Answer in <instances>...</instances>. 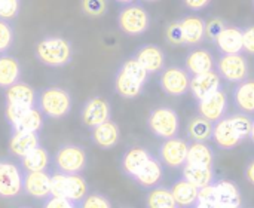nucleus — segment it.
Instances as JSON below:
<instances>
[{
  "label": "nucleus",
  "mask_w": 254,
  "mask_h": 208,
  "mask_svg": "<svg viewBox=\"0 0 254 208\" xmlns=\"http://www.w3.org/2000/svg\"><path fill=\"white\" fill-rule=\"evenodd\" d=\"M55 167L64 174H80L86 168V152L77 144H63L55 153Z\"/></svg>",
  "instance_id": "0eeeda50"
},
{
  "label": "nucleus",
  "mask_w": 254,
  "mask_h": 208,
  "mask_svg": "<svg viewBox=\"0 0 254 208\" xmlns=\"http://www.w3.org/2000/svg\"><path fill=\"white\" fill-rule=\"evenodd\" d=\"M253 6H254V0H253Z\"/></svg>",
  "instance_id": "3c124183"
},
{
  "label": "nucleus",
  "mask_w": 254,
  "mask_h": 208,
  "mask_svg": "<svg viewBox=\"0 0 254 208\" xmlns=\"http://www.w3.org/2000/svg\"><path fill=\"white\" fill-rule=\"evenodd\" d=\"M162 174H164V171H162V162L159 159H156V158L152 156L132 180L137 182L143 188L152 189L156 185H159V182L162 179Z\"/></svg>",
  "instance_id": "c85d7f7f"
},
{
  "label": "nucleus",
  "mask_w": 254,
  "mask_h": 208,
  "mask_svg": "<svg viewBox=\"0 0 254 208\" xmlns=\"http://www.w3.org/2000/svg\"><path fill=\"white\" fill-rule=\"evenodd\" d=\"M188 150H189V143L185 139H180L177 136L167 139L159 146L158 150L159 161L170 168H180L186 164Z\"/></svg>",
  "instance_id": "9b49d317"
},
{
  "label": "nucleus",
  "mask_w": 254,
  "mask_h": 208,
  "mask_svg": "<svg viewBox=\"0 0 254 208\" xmlns=\"http://www.w3.org/2000/svg\"><path fill=\"white\" fill-rule=\"evenodd\" d=\"M250 140H252V143L254 144V119H253V124H252V131H250V137H249Z\"/></svg>",
  "instance_id": "de8ad7c7"
},
{
  "label": "nucleus",
  "mask_w": 254,
  "mask_h": 208,
  "mask_svg": "<svg viewBox=\"0 0 254 208\" xmlns=\"http://www.w3.org/2000/svg\"><path fill=\"white\" fill-rule=\"evenodd\" d=\"M80 207L85 208H109L112 207L110 201L101 195V194H92V195H86L85 200L80 203Z\"/></svg>",
  "instance_id": "a19ab883"
},
{
  "label": "nucleus",
  "mask_w": 254,
  "mask_h": 208,
  "mask_svg": "<svg viewBox=\"0 0 254 208\" xmlns=\"http://www.w3.org/2000/svg\"><path fill=\"white\" fill-rule=\"evenodd\" d=\"M21 1L19 0H0V18L13 19L19 12Z\"/></svg>",
  "instance_id": "ea45409f"
},
{
  "label": "nucleus",
  "mask_w": 254,
  "mask_h": 208,
  "mask_svg": "<svg viewBox=\"0 0 254 208\" xmlns=\"http://www.w3.org/2000/svg\"><path fill=\"white\" fill-rule=\"evenodd\" d=\"M21 79V64L13 55L1 54L0 55V88L6 89L10 85L19 82Z\"/></svg>",
  "instance_id": "cd10ccee"
},
{
  "label": "nucleus",
  "mask_w": 254,
  "mask_h": 208,
  "mask_svg": "<svg viewBox=\"0 0 254 208\" xmlns=\"http://www.w3.org/2000/svg\"><path fill=\"white\" fill-rule=\"evenodd\" d=\"M91 139L92 141L101 147V149H112L115 147L118 143H119V139H121V131H119V127L113 122V121H106L103 124H100L98 127L92 128L91 130Z\"/></svg>",
  "instance_id": "5701e85b"
},
{
  "label": "nucleus",
  "mask_w": 254,
  "mask_h": 208,
  "mask_svg": "<svg viewBox=\"0 0 254 208\" xmlns=\"http://www.w3.org/2000/svg\"><path fill=\"white\" fill-rule=\"evenodd\" d=\"M116 3H121V4H128V3H132L134 0H115Z\"/></svg>",
  "instance_id": "09e8293b"
},
{
  "label": "nucleus",
  "mask_w": 254,
  "mask_h": 208,
  "mask_svg": "<svg viewBox=\"0 0 254 208\" xmlns=\"http://www.w3.org/2000/svg\"><path fill=\"white\" fill-rule=\"evenodd\" d=\"M4 101L6 104L33 107L37 103V92L28 83L16 82L4 89Z\"/></svg>",
  "instance_id": "aec40b11"
},
{
  "label": "nucleus",
  "mask_w": 254,
  "mask_h": 208,
  "mask_svg": "<svg viewBox=\"0 0 254 208\" xmlns=\"http://www.w3.org/2000/svg\"><path fill=\"white\" fill-rule=\"evenodd\" d=\"M88 195V183L79 174H67V198L77 207Z\"/></svg>",
  "instance_id": "f704fd0d"
},
{
  "label": "nucleus",
  "mask_w": 254,
  "mask_h": 208,
  "mask_svg": "<svg viewBox=\"0 0 254 208\" xmlns=\"http://www.w3.org/2000/svg\"><path fill=\"white\" fill-rule=\"evenodd\" d=\"M244 176H246V180L253 185L254 186V158L249 161V164L246 165V170H244Z\"/></svg>",
  "instance_id": "49530a36"
},
{
  "label": "nucleus",
  "mask_w": 254,
  "mask_h": 208,
  "mask_svg": "<svg viewBox=\"0 0 254 208\" xmlns=\"http://www.w3.org/2000/svg\"><path fill=\"white\" fill-rule=\"evenodd\" d=\"M36 106L40 109L43 116L49 119H63L71 112L73 100L67 89L60 86H48L37 92Z\"/></svg>",
  "instance_id": "20e7f679"
},
{
  "label": "nucleus",
  "mask_w": 254,
  "mask_h": 208,
  "mask_svg": "<svg viewBox=\"0 0 254 208\" xmlns=\"http://www.w3.org/2000/svg\"><path fill=\"white\" fill-rule=\"evenodd\" d=\"M22 192L36 200H46L51 197V174L45 171L24 173Z\"/></svg>",
  "instance_id": "2eb2a0df"
},
{
  "label": "nucleus",
  "mask_w": 254,
  "mask_h": 208,
  "mask_svg": "<svg viewBox=\"0 0 254 208\" xmlns=\"http://www.w3.org/2000/svg\"><path fill=\"white\" fill-rule=\"evenodd\" d=\"M34 57L46 67H65L73 61V46L61 36H46L36 43Z\"/></svg>",
  "instance_id": "f257e3e1"
},
{
  "label": "nucleus",
  "mask_w": 254,
  "mask_h": 208,
  "mask_svg": "<svg viewBox=\"0 0 254 208\" xmlns=\"http://www.w3.org/2000/svg\"><path fill=\"white\" fill-rule=\"evenodd\" d=\"M186 164L195 167H208L213 168L214 165V150L207 141H193L189 144Z\"/></svg>",
  "instance_id": "bb28decb"
},
{
  "label": "nucleus",
  "mask_w": 254,
  "mask_h": 208,
  "mask_svg": "<svg viewBox=\"0 0 254 208\" xmlns=\"http://www.w3.org/2000/svg\"><path fill=\"white\" fill-rule=\"evenodd\" d=\"M40 146L39 133H22V131H12L9 139V152L16 156L22 158L36 147Z\"/></svg>",
  "instance_id": "412c9836"
},
{
  "label": "nucleus",
  "mask_w": 254,
  "mask_h": 208,
  "mask_svg": "<svg viewBox=\"0 0 254 208\" xmlns=\"http://www.w3.org/2000/svg\"><path fill=\"white\" fill-rule=\"evenodd\" d=\"M207 22L196 15H186L170 24L167 28V40L173 45L196 46L207 36Z\"/></svg>",
  "instance_id": "7ed1b4c3"
},
{
  "label": "nucleus",
  "mask_w": 254,
  "mask_h": 208,
  "mask_svg": "<svg viewBox=\"0 0 254 208\" xmlns=\"http://www.w3.org/2000/svg\"><path fill=\"white\" fill-rule=\"evenodd\" d=\"M13 43V27L7 19L0 18V55L6 54Z\"/></svg>",
  "instance_id": "4c0bfd02"
},
{
  "label": "nucleus",
  "mask_w": 254,
  "mask_h": 208,
  "mask_svg": "<svg viewBox=\"0 0 254 208\" xmlns=\"http://www.w3.org/2000/svg\"><path fill=\"white\" fill-rule=\"evenodd\" d=\"M213 140L223 150H231L244 141L229 115H225L213 124Z\"/></svg>",
  "instance_id": "4468645a"
},
{
  "label": "nucleus",
  "mask_w": 254,
  "mask_h": 208,
  "mask_svg": "<svg viewBox=\"0 0 254 208\" xmlns=\"http://www.w3.org/2000/svg\"><path fill=\"white\" fill-rule=\"evenodd\" d=\"M24 171L10 159H0V198L10 200L22 192Z\"/></svg>",
  "instance_id": "1a4fd4ad"
},
{
  "label": "nucleus",
  "mask_w": 254,
  "mask_h": 208,
  "mask_svg": "<svg viewBox=\"0 0 254 208\" xmlns=\"http://www.w3.org/2000/svg\"><path fill=\"white\" fill-rule=\"evenodd\" d=\"M147 70L132 57L127 60L115 76V91L122 98H137L147 82Z\"/></svg>",
  "instance_id": "f03ea898"
},
{
  "label": "nucleus",
  "mask_w": 254,
  "mask_h": 208,
  "mask_svg": "<svg viewBox=\"0 0 254 208\" xmlns=\"http://www.w3.org/2000/svg\"><path fill=\"white\" fill-rule=\"evenodd\" d=\"M147 127L152 134L161 140H167L179 136L180 131V118L177 112L171 107H156L150 110L147 118Z\"/></svg>",
  "instance_id": "39448f33"
},
{
  "label": "nucleus",
  "mask_w": 254,
  "mask_h": 208,
  "mask_svg": "<svg viewBox=\"0 0 254 208\" xmlns=\"http://www.w3.org/2000/svg\"><path fill=\"white\" fill-rule=\"evenodd\" d=\"M196 109L199 116L214 124L228 113V94L220 88L208 97L196 101Z\"/></svg>",
  "instance_id": "ddd939ff"
},
{
  "label": "nucleus",
  "mask_w": 254,
  "mask_h": 208,
  "mask_svg": "<svg viewBox=\"0 0 254 208\" xmlns=\"http://www.w3.org/2000/svg\"><path fill=\"white\" fill-rule=\"evenodd\" d=\"M45 207L49 208H71V207H77L73 201H70L68 198L65 197H54L51 195L46 203H45Z\"/></svg>",
  "instance_id": "37998d69"
},
{
  "label": "nucleus",
  "mask_w": 254,
  "mask_h": 208,
  "mask_svg": "<svg viewBox=\"0 0 254 208\" xmlns=\"http://www.w3.org/2000/svg\"><path fill=\"white\" fill-rule=\"evenodd\" d=\"M51 195L67 198V174L61 171L51 174Z\"/></svg>",
  "instance_id": "58836bf2"
},
{
  "label": "nucleus",
  "mask_w": 254,
  "mask_h": 208,
  "mask_svg": "<svg viewBox=\"0 0 254 208\" xmlns=\"http://www.w3.org/2000/svg\"><path fill=\"white\" fill-rule=\"evenodd\" d=\"M49 153L42 146L36 147L25 156L19 158V167L24 173L27 171H45L49 167Z\"/></svg>",
  "instance_id": "c756f323"
},
{
  "label": "nucleus",
  "mask_w": 254,
  "mask_h": 208,
  "mask_svg": "<svg viewBox=\"0 0 254 208\" xmlns=\"http://www.w3.org/2000/svg\"><path fill=\"white\" fill-rule=\"evenodd\" d=\"M183 3H185V6L189 7L190 10L199 12V10L205 9V7L211 3V0H183Z\"/></svg>",
  "instance_id": "a18cd8bd"
},
{
  "label": "nucleus",
  "mask_w": 254,
  "mask_h": 208,
  "mask_svg": "<svg viewBox=\"0 0 254 208\" xmlns=\"http://www.w3.org/2000/svg\"><path fill=\"white\" fill-rule=\"evenodd\" d=\"M190 74L179 66L164 67L159 76L161 89L170 97H182L189 92Z\"/></svg>",
  "instance_id": "9d476101"
},
{
  "label": "nucleus",
  "mask_w": 254,
  "mask_h": 208,
  "mask_svg": "<svg viewBox=\"0 0 254 208\" xmlns=\"http://www.w3.org/2000/svg\"><path fill=\"white\" fill-rule=\"evenodd\" d=\"M243 45H244V52L254 55V25L243 28Z\"/></svg>",
  "instance_id": "79ce46f5"
},
{
  "label": "nucleus",
  "mask_w": 254,
  "mask_h": 208,
  "mask_svg": "<svg viewBox=\"0 0 254 208\" xmlns=\"http://www.w3.org/2000/svg\"><path fill=\"white\" fill-rule=\"evenodd\" d=\"M235 107L246 115H254V79H246L237 83L234 89Z\"/></svg>",
  "instance_id": "b1692460"
},
{
  "label": "nucleus",
  "mask_w": 254,
  "mask_h": 208,
  "mask_svg": "<svg viewBox=\"0 0 254 208\" xmlns=\"http://www.w3.org/2000/svg\"><path fill=\"white\" fill-rule=\"evenodd\" d=\"M216 191H217V200L220 208H237L243 206L241 201V192L238 186L234 182L229 180H216Z\"/></svg>",
  "instance_id": "a878e982"
},
{
  "label": "nucleus",
  "mask_w": 254,
  "mask_h": 208,
  "mask_svg": "<svg viewBox=\"0 0 254 208\" xmlns=\"http://www.w3.org/2000/svg\"><path fill=\"white\" fill-rule=\"evenodd\" d=\"M150 158H152V153L144 147L135 146V147L128 149L122 158V162H121L124 174L134 179Z\"/></svg>",
  "instance_id": "4be33fe9"
},
{
  "label": "nucleus",
  "mask_w": 254,
  "mask_h": 208,
  "mask_svg": "<svg viewBox=\"0 0 254 208\" xmlns=\"http://www.w3.org/2000/svg\"><path fill=\"white\" fill-rule=\"evenodd\" d=\"M134 58L147 70L149 74L159 73L165 67V52L158 45H144L138 48Z\"/></svg>",
  "instance_id": "a211bd4d"
},
{
  "label": "nucleus",
  "mask_w": 254,
  "mask_h": 208,
  "mask_svg": "<svg viewBox=\"0 0 254 208\" xmlns=\"http://www.w3.org/2000/svg\"><path fill=\"white\" fill-rule=\"evenodd\" d=\"M226 24L222 21V19H219V18H216V19H213V21H210L208 24H207V34L211 37V39H214L217 34H219V31L225 27Z\"/></svg>",
  "instance_id": "c03bdc74"
},
{
  "label": "nucleus",
  "mask_w": 254,
  "mask_h": 208,
  "mask_svg": "<svg viewBox=\"0 0 254 208\" xmlns=\"http://www.w3.org/2000/svg\"><path fill=\"white\" fill-rule=\"evenodd\" d=\"M220 74L217 71H207L201 74H193L190 76V83H189V91L195 101H199L210 94L216 92L217 89L222 88V80Z\"/></svg>",
  "instance_id": "dca6fc26"
},
{
  "label": "nucleus",
  "mask_w": 254,
  "mask_h": 208,
  "mask_svg": "<svg viewBox=\"0 0 254 208\" xmlns=\"http://www.w3.org/2000/svg\"><path fill=\"white\" fill-rule=\"evenodd\" d=\"M170 189H171V194L177 207H195L198 192H199L198 186H195L193 183L182 177L180 180L174 182V185Z\"/></svg>",
  "instance_id": "393cba45"
},
{
  "label": "nucleus",
  "mask_w": 254,
  "mask_h": 208,
  "mask_svg": "<svg viewBox=\"0 0 254 208\" xmlns=\"http://www.w3.org/2000/svg\"><path fill=\"white\" fill-rule=\"evenodd\" d=\"M43 127V113L37 106L28 109L25 115L10 127V131H22V133H39Z\"/></svg>",
  "instance_id": "2f4dec72"
},
{
  "label": "nucleus",
  "mask_w": 254,
  "mask_h": 208,
  "mask_svg": "<svg viewBox=\"0 0 254 208\" xmlns=\"http://www.w3.org/2000/svg\"><path fill=\"white\" fill-rule=\"evenodd\" d=\"M220 54H243V28L235 25H225L213 39Z\"/></svg>",
  "instance_id": "f3484780"
},
{
  "label": "nucleus",
  "mask_w": 254,
  "mask_h": 208,
  "mask_svg": "<svg viewBox=\"0 0 254 208\" xmlns=\"http://www.w3.org/2000/svg\"><path fill=\"white\" fill-rule=\"evenodd\" d=\"M182 168H183V171H182L183 179L189 180L190 183H193L198 188H204V186H207V185H210V183H213L216 180L213 168L195 167V165H190V164H185Z\"/></svg>",
  "instance_id": "7c9ffc66"
},
{
  "label": "nucleus",
  "mask_w": 254,
  "mask_h": 208,
  "mask_svg": "<svg viewBox=\"0 0 254 208\" xmlns=\"http://www.w3.org/2000/svg\"><path fill=\"white\" fill-rule=\"evenodd\" d=\"M146 1H158V0H146Z\"/></svg>",
  "instance_id": "8fccbe9b"
},
{
  "label": "nucleus",
  "mask_w": 254,
  "mask_h": 208,
  "mask_svg": "<svg viewBox=\"0 0 254 208\" xmlns=\"http://www.w3.org/2000/svg\"><path fill=\"white\" fill-rule=\"evenodd\" d=\"M80 7L85 15L92 18L103 16L107 12L106 0H80Z\"/></svg>",
  "instance_id": "e433bc0d"
},
{
  "label": "nucleus",
  "mask_w": 254,
  "mask_h": 208,
  "mask_svg": "<svg viewBox=\"0 0 254 208\" xmlns=\"http://www.w3.org/2000/svg\"><path fill=\"white\" fill-rule=\"evenodd\" d=\"M214 67H216L214 57L211 55L210 51H207L204 48H195V49L189 51V54L186 55L185 69L188 70V73L190 76L213 71Z\"/></svg>",
  "instance_id": "6ab92c4d"
},
{
  "label": "nucleus",
  "mask_w": 254,
  "mask_h": 208,
  "mask_svg": "<svg viewBox=\"0 0 254 208\" xmlns=\"http://www.w3.org/2000/svg\"><path fill=\"white\" fill-rule=\"evenodd\" d=\"M110 115H112L110 103L106 98L95 95V97L88 98L86 103L83 104L82 112H80V119L86 128L92 130L98 127L100 124L109 121Z\"/></svg>",
  "instance_id": "f8f14e48"
},
{
  "label": "nucleus",
  "mask_w": 254,
  "mask_h": 208,
  "mask_svg": "<svg viewBox=\"0 0 254 208\" xmlns=\"http://www.w3.org/2000/svg\"><path fill=\"white\" fill-rule=\"evenodd\" d=\"M147 207L152 208H176L177 204L173 198L171 189L165 186H155L147 194Z\"/></svg>",
  "instance_id": "72a5a7b5"
},
{
  "label": "nucleus",
  "mask_w": 254,
  "mask_h": 208,
  "mask_svg": "<svg viewBox=\"0 0 254 208\" xmlns=\"http://www.w3.org/2000/svg\"><path fill=\"white\" fill-rule=\"evenodd\" d=\"M118 25L127 36H141L150 27V15L141 4L128 3L118 13Z\"/></svg>",
  "instance_id": "423d86ee"
},
{
  "label": "nucleus",
  "mask_w": 254,
  "mask_h": 208,
  "mask_svg": "<svg viewBox=\"0 0 254 208\" xmlns=\"http://www.w3.org/2000/svg\"><path fill=\"white\" fill-rule=\"evenodd\" d=\"M188 136L193 141H208L213 139V122L202 116L193 118L188 125Z\"/></svg>",
  "instance_id": "473e14b6"
},
{
  "label": "nucleus",
  "mask_w": 254,
  "mask_h": 208,
  "mask_svg": "<svg viewBox=\"0 0 254 208\" xmlns=\"http://www.w3.org/2000/svg\"><path fill=\"white\" fill-rule=\"evenodd\" d=\"M216 69L220 77L231 83H240L249 77V61L244 54H222Z\"/></svg>",
  "instance_id": "6e6552de"
},
{
  "label": "nucleus",
  "mask_w": 254,
  "mask_h": 208,
  "mask_svg": "<svg viewBox=\"0 0 254 208\" xmlns=\"http://www.w3.org/2000/svg\"><path fill=\"white\" fill-rule=\"evenodd\" d=\"M216 182V180H214ZM210 183L204 188H199L198 198L195 203V207L198 208H219V200H217V191L216 183Z\"/></svg>",
  "instance_id": "c9c22d12"
}]
</instances>
